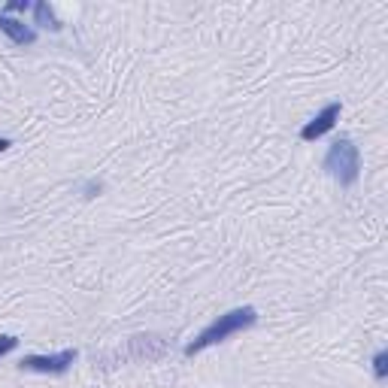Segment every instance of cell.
I'll list each match as a JSON object with an SVG mask.
<instances>
[{
  "label": "cell",
  "instance_id": "8fae6325",
  "mask_svg": "<svg viewBox=\"0 0 388 388\" xmlns=\"http://www.w3.org/2000/svg\"><path fill=\"white\" fill-rule=\"evenodd\" d=\"M85 198H94V194H101L103 191V182H97V179H91V182H85Z\"/></svg>",
  "mask_w": 388,
  "mask_h": 388
},
{
  "label": "cell",
  "instance_id": "ba28073f",
  "mask_svg": "<svg viewBox=\"0 0 388 388\" xmlns=\"http://www.w3.org/2000/svg\"><path fill=\"white\" fill-rule=\"evenodd\" d=\"M373 376H376L380 382L388 376V352H385V349H380V352L373 355Z\"/></svg>",
  "mask_w": 388,
  "mask_h": 388
},
{
  "label": "cell",
  "instance_id": "6da1fadb",
  "mask_svg": "<svg viewBox=\"0 0 388 388\" xmlns=\"http://www.w3.org/2000/svg\"><path fill=\"white\" fill-rule=\"evenodd\" d=\"M255 322H258V309L255 306H237V309H231V313L219 316L216 322H209L198 337L191 340V343L186 346V355L188 358L200 355L203 349H209V346L221 343V340H228V337H234L240 331H246V328H252Z\"/></svg>",
  "mask_w": 388,
  "mask_h": 388
},
{
  "label": "cell",
  "instance_id": "277c9868",
  "mask_svg": "<svg viewBox=\"0 0 388 388\" xmlns=\"http://www.w3.org/2000/svg\"><path fill=\"white\" fill-rule=\"evenodd\" d=\"M76 361V349H64V352H55V355H25L18 367L22 370H31V373H52V376H61L70 370V364Z\"/></svg>",
  "mask_w": 388,
  "mask_h": 388
},
{
  "label": "cell",
  "instance_id": "7a4b0ae2",
  "mask_svg": "<svg viewBox=\"0 0 388 388\" xmlns=\"http://www.w3.org/2000/svg\"><path fill=\"white\" fill-rule=\"evenodd\" d=\"M322 167L328 170V176L337 179L343 188H352L358 176H361V152H358V146L349 137H340L328 146Z\"/></svg>",
  "mask_w": 388,
  "mask_h": 388
},
{
  "label": "cell",
  "instance_id": "30bf717a",
  "mask_svg": "<svg viewBox=\"0 0 388 388\" xmlns=\"http://www.w3.org/2000/svg\"><path fill=\"white\" fill-rule=\"evenodd\" d=\"M15 346H18V337H13V334H4V337H0V358L9 355Z\"/></svg>",
  "mask_w": 388,
  "mask_h": 388
},
{
  "label": "cell",
  "instance_id": "5b68a950",
  "mask_svg": "<svg viewBox=\"0 0 388 388\" xmlns=\"http://www.w3.org/2000/svg\"><path fill=\"white\" fill-rule=\"evenodd\" d=\"M340 112H343V103H340V101H331L328 106H322V112H318L313 122H306L304 128H300V140H304V143H313V140H318V137H325V134L340 122Z\"/></svg>",
  "mask_w": 388,
  "mask_h": 388
},
{
  "label": "cell",
  "instance_id": "7c38bea8",
  "mask_svg": "<svg viewBox=\"0 0 388 388\" xmlns=\"http://www.w3.org/2000/svg\"><path fill=\"white\" fill-rule=\"evenodd\" d=\"M9 146H13V143H9V140H0V152H6V149H9Z\"/></svg>",
  "mask_w": 388,
  "mask_h": 388
},
{
  "label": "cell",
  "instance_id": "8992f818",
  "mask_svg": "<svg viewBox=\"0 0 388 388\" xmlns=\"http://www.w3.org/2000/svg\"><path fill=\"white\" fill-rule=\"evenodd\" d=\"M0 31H4L15 46H34L37 43V31H34V27H27L25 22H18V18H9L4 13H0Z\"/></svg>",
  "mask_w": 388,
  "mask_h": 388
},
{
  "label": "cell",
  "instance_id": "52a82bcc",
  "mask_svg": "<svg viewBox=\"0 0 388 388\" xmlns=\"http://www.w3.org/2000/svg\"><path fill=\"white\" fill-rule=\"evenodd\" d=\"M31 9H34V22L40 25V27H48V31H61V22H58L55 9L48 6L46 0H37V4H34Z\"/></svg>",
  "mask_w": 388,
  "mask_h": 388
},
{
  "label": "cell",
  "instance_id": "3957f363",
  "mask_svg": "<svg viewBox=\"0 0 388 388\" xmlns=\"http://www.w3.org/2000/svg\"><path fill=\"white\" fill-rule=\"evenodd\" d=\"M170 352V343L161 334H137L124 346V358L131 361H161Z\"/></svg>",
  "mask_w": 388,
  "mask_h": 388
},
{
  "label": "cell",
  "instance_id": "9c48e42d",
  "mask_svg": "<svg viewBox=\"0 0 388 388\" xmlns=\"http://www.w3.org/2000/svg\"><path fill=\"white\" fill-rule=\"evenodd\" d=\"M34 4H31V0H13V4H6L4 9H0V13H27V9H31Z\"/></svg>",
  "mask_w": 388,
  "mask_h": 388
}]
</instances>
